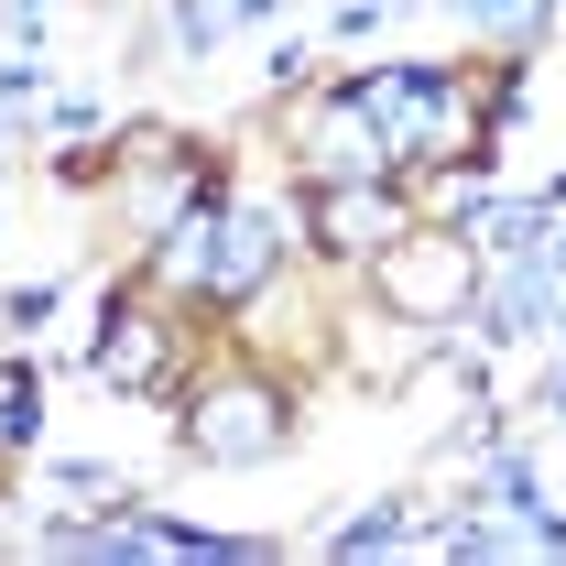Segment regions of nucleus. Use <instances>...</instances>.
<instances>
[{
  "instance_id": "nucleus-5",
  "label": "nucleus",
  "mask_w": 566,
  "mask_h": 566,
  "mask_svg": "<svg viewBox=\"0 0 566 566\" xmlns=\"http://www.w3.org/2000/svg\"><path fill=\"white\" fill-rule=\"evenodd\" d=\"M33 424V370H0V447Z\"/></svg>"
},
{
  "instance_id": "nucleus-3",
  "label": "nucleus",
  "mask_w": 566,
  "mask_h": 566,
  "mask_svg": "<svg viewBox=\"0 0 566 566\" xmlns=\"http://www.w3.org/2000/svg\"><path fill=\"white\" fill-rule=\"evenodd\" d=\"M164 359H175V327L132 294V305L109 316V338H98V370H109V381H132V392H153V381H164Z\"/></svg>"
},
{
  "instance_id": "nucleus-2",
  "label": "nucleus",
  "mask_w": 566,
  "mask_h": 566,
  "mask_svg": "<svg viewBox=\"0 0 566 566\" xmlns=\"http://www.w3.org/2000/svg\"><path fill=\"white\" fill-rule=\"evenodd\" d=\"M186 447H197V458H273V447H283L273 392H251V381H240V392L197 403V415H186Z\"/></svg>"
},
{
  "instance_id": "nucleus-4",
  "label": "nucleus",
  "mask_w": 566,
  "mask_h": 566,
  "mask_svg": "<svg viewBox=\"0 0 566 566\" xmlns=\"http://www.w3.org/2000/svg\"><path fill=\"white\" fill-rule=\"evenodd\" d=\"M316 229H327L338 251H381V240H403V208L370 197V186H327V197H316Z\"/></svg>"
},
{
  "instance_id": "nucleus-1",
  "label": "nucleus",
  "mask_w": 566,
  "mask_h": 566,
  "mask_svg": "<svg viewBox=\"0 0 566 566\" xmlns=\"http://www.w3.org/2000/svg\"><path fill=\"white\" fill-rule=\"evenodd\" d=\"M370 294L403 305V316H458V305H469V251L436 240V229H403V240L370 251Z\"/></svg>"
}]
</instances>
